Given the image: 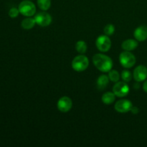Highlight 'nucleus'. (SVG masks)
Returning a JSON list of instances; mask_svg holds the SVG:
<instances>
[{
	"label": "nucleus",
	"instance_id": "6ab92c4d",
	"mask_svg": "<svg viewBox=\"0 0 147 147\" xmlns=\"http://www.w3.org/2000/svg\"><path fill=\"white\" fill-rule=\"evenodd\" d=\"M121 77V79L123 80V81L126 82V83H129V82H130L131 80L132 74L129 70H124L122 71Z\"/></svg>",
	"mask_w": 147,
	"mask_h": 147
},
{
	"label": "nucleus",
	"instance_id": "aec40b11",
	"mask_svg": "<svg viewBox=\"0 0 147 147\" xmlns=\"http://www.w3.org/2000/svg\"><path fill=\"white\" fill-rule=\"evenodd\" d=\"M104 31L105 34L108 36H111L115 32V27L113 24H109L107 25H106V27H104Z\"/></svg>",
	"mask_w": 147,
	"mask_h": 147
},
{
	"label": "nucleus",
	"instance_id": "4468645a",
	"mask_svg": "<svg viewBox=\"0 0 147 147\" xmlns=\"http://www.w3.org/2000/svg\"><path fill=\"white\" fill-rule=\"evenodd\" d=\"M116 99V95L113 92H106L103 93L101 97V100L103 103L106 105H110L115 101Z\"/></svg>",
	"mask_w": 147,
	"mask_h": 147
},
{
	"label": "nucleus",
	"instance_id": "423d86ee",
	"mask_svg": "<svg viewBox=\"0 0 147 147\" xmlns=\"http://www.w3.org/2000/svg\"><path fill=\"white\" fill-rule=\"evenodd\" d=\"M113 92L117 97H125L129 93V86L126 82L119 81L113 86Z\"/></svg>",
	"mask_w": 147,
	"mask_h": 147
},
{
	"label": "nucleus",
	"instance_id": "6e6552de",
	"mask_svg": "<svg viewBox=\"0 0 147 147\" xmlns=\"http://www.w3.org/2000/svg\"><path fill=\"white\" fill-rule=\"evenodd\" d=\"M73 106V101L67 96H63L58 100L57 103V107L58 110L62 113H67Z\"/></svg>",
	"mask_w": 147,
	"mask_h": 147
},
{
	"label": "nucleus",
	"instance_id": "5701e85b",
	"mask_svg": "<svg viewBox=\"0 0 147 147\" xmlns=\"http://www.w3.org/2000/svg\"><path fill=\"white\" fill-rule=\"evenodd\" d=\"M143 89H144V90L146 92V93H147V80L144 82V83Z\"/></svg>",
	"mask_w": 147,
	"mask_h": 147
},
{
	"label": "nucleus",
	"instance_id": "1a4fd4ad",
	"mask_svg": "<svg viewBox=\"0 0 147 147\" xmlns=\"http://www.w3.org/2000/svg\"><path fill=\"white\" fill-rule=\"evenodd\" d=\"M133 104L131 102L127 99H122V100H118L115 104V110L119 113H125L131 111Z\"/></svg>",
	"mask_w": 147,
	"mask_h": 147
},
{
	"label": "nucleus",
	"instance_id": "0eeeda50",
	"mask_svg": "<svg viewBox=\"0 0 147 147\" xmlns=\"http://www.w3.org/2000/svg\"><path fill=\"white\" fill-rule=\"evenodd\" d=\"M36 24L40 25V27H47L52 22V17L49 13L46 12V11L39 12L34 16Z\"/></svg>",
	"mask_w": 147,
	"mask_h": 147
},
{
	"label": "nucleus",
	"instance_id": "f3484780",
	"mask_svg": "<svg viewBox=\"0 0 147 147\" xmlns=\"http://www.w3.org/2000/svg\"><path fill=\"white\" fill-rule=\"evenodd\" d=\"M37 5L42 11H47L51 7V0H37Z\"/></svg>",
	"mask_w": 147,
	"mask_h": 147
},
{
	"label": "nucleus",
	"instance_id": "ddd939ff",
	"mask_svg": "<svg viewBox=\"0 0 147 147\" xmlns=\"http://www.w3.org/2000/svg\"><path fill=\"white\" fill-rule=\"evenodd\" d=\"M109 83V78L106 75H101L97 79V88L99 90H103L106 88Z\"/></svg>",
	"mask_w": 147,
	"mask_h": 147
},
{
	"label": "nucleus",
	"instance_id": "4be33fe9",
	"mask_svg": "<svg viewBox=\"0 0 147 147\" xmlns=\"http://www.w3.org/2000/svg\"><path fill=\"white\" fill-rule=\"evenodd\" d=\"M131 111L133 113H134V114H136V113H139V109H138L137 107H132L131 110Z\"/></svg>",
	"mask_w": 147,
	"mask_h": 147
},
{
	"label": "nucleus",
	"instance_id": "dca6fc26",
	"mask_svg": "<svg viewBox=\"0 0 147 147\" xmlns=\"http://www.w3.org/2000/svg\"><path fill=\"white\" fill-rule=\"evenodd\" d=\"M87 44L83 40H79L76 44V50L80 54H84L87 51Z\"/></svg>",
	"mask_w": 147,
	"mask_h": 147
},
{
	"label": "nucleus",
	"instance_id": "f257e3e1",
	"mask_svg": "<svg viewBox=\"0 0 147 147\" xmlns=\"http://www.w3.org/2000/svg\"><path fill=\"white\" fill-rule=\"evenodd\" d=\"M93 63L95 67L103 73H108L112 70L113 60L110 57L104 54H96L93 57Z\"/></svg>",
	"mask_w": 147,
	"mask_h": 147
},
{
	"label": "nucleus",
	"instance_id": "412c9836",
	"mask_svg": "<svg viewBox=\"0 0 147 147\" xmlns=\"http://www.w3.org/2000/svg\"><path fill=\"white\" fill-rule=\"evenodd\" d=\"M20 11H19V9L15 8V7H13V8L10 9V10L9 11V16L11 18H15L20 14Z\"/></svg>",
	"mask_w": 147,
	"mask_h": 147
},
{
	"label": "nucleus",
	"instance_id": "39448f33",
	"mask_svg": "<svg viewBox=\"0 0 147 147\" xmlns=\"http://www.w3.org/2000/svg\"><path fill=\"white\" fill-rule=\"evenodd\" d=\"M96 45L99 51L101 52V53H106L111 49V41L109 36L106 35V34L100 35L96 39Z\"/></svg>",
	"mask_w": 147,
	"mask_h": 147
},
{
	"label": "nucleus",
	"instance_id": "9d476101",
	"mask_svg": "<svg viewBox=\"0 0 147 147\" xmlns=\"http://www.w3.org/2000/svg\"><path fill=\"white\" fill-rule=\"evenodd\" d=\"M133 77L137 82H142L147 78V67L144 65H139L134 69Z\"/></svg>",
	"mask_w": 147,
	"mask_h": 147
},
{
	"label": "nucleus",
	"instance_id": "f8f14e48",
	"mask_svg": "<svg viewBox=\"0 0 147 147\" xmlns=\"http://www.w3.org/2000/svg\"><path fill=\"white\" fill-rule=\"evenodd\" d=\"M138 47V42L134 39H128L124 40L121 44V47L125 51H133Z\"/></svg>",
	"mask_w": 147,
	"mask_h": 147
},
{
	"label": "nucleus",
	"instance_id": "7ed1b4c3",
	"mask_svg": "<svg viewBox=\"0 0 147 147\" xmlns=\"http://www.w3.org/2000/svg\"><path fill=\"white\" fill-rule=\"evenodd\" d=\"M119 62L124 68H131L136 63V57L129 51H123L119 55Z\"/></svg>",
	"mask_w": 147,
	"mask_h": 147
},
{
	"label": "nucleus",
	"instance_id": "f03ea898",
	"mask_svg": "<svg viewBox=\"0 0 147 147\" xmlns=\"http://www.w3.org/2000/svg\"><path fill=\"white\" fill-rule=\"evenodd\" d=\"M72 68L76 72H83L88 68L89 65V60L83 54L74 57L71 63Z\"/></svg>",
	"mask_w": 147,
	"mask_h": 147
},
{
	"label": "nucleus",
	"instance_id": "20e7f679",
	"mask_svg": "<svg viewBox=\"0 0 147 147\" xmlns=\"http://www.w3.org/2000/svg\"><path fill=\"white\" fill-rule=\"evenodd\" d=\"M19 11L25 17H32L36 13L35 5L29 0L22 1L19 4Z\"/></svg>",
	"mask_w": 147,
	"mask_h": 147
},
{
	"label": "nucleus",
	"instance_id": "2eb2a0df",
	"mask_svg": "<svg viewBox=\"0 0 147 147\" xmlns=\"http://www.w3.org/2000/svg\"><path fill=\"white\" fill-rule=\"evenodd\" d=\"M36 24V22L34 18H32V17H27V18H25L22 20L21 23V26L24 30H30L32 29Z\"/></svg>",
	"mask_w": 147,
	"mask_h": 147
},
{
	"label": "nucleus",
	"instance_id": "a211bd4d",
	"mask_svg": "<svg viewBox=\"0 0 147 147\" xmlns=\"http://www.w3.org/2000/svg\"><path fill=\"white\" fill-rule=\"evenodd\" d=\"M109 78L111 81L113 82V83H117L120 79V74L117 70H111L109 72Z\"/></svg>",
	"mask_w": 147,
	"mask_h": 147
},
{
	"label": "nucleus",
	"instance_id": "9b49d317",
	"mask_svg": "<svg viewBox=\"0 0 147 147\" xmlns=\"http://www.w3.org/2000/svg\"><path fill=\"white\" fill-rule=\"evenodd\" d=\"M134 36L137 41L143 42L147 39V27L144 25L139 26L135 30Z\"/></svg>",
	"mask_w": 147,
	"mask_h": 147
}]
</instances>
